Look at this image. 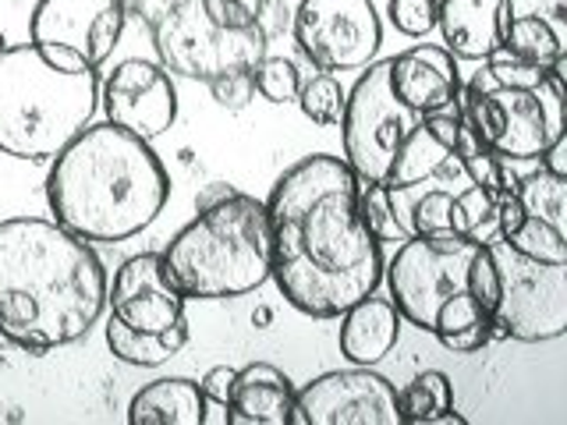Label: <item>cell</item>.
Masks as SVG:
<instances>
[{"label": "cell", "mask_w": 567, "mask_h": 425, "mask_svg": "<svg viewBox=\"0 0 567 425\" xmlns=\"http://www.w3.org/2000/svg\"><path fill=\"white\" fill-rule=\"evenodd\" d=\"M451 407H454V383L447 372H440V369L415 372V376L398 390L401 425H436Z\"/></svg>", "instance_id": "cb8c5ba5"}, {"label": "cell", "mask_w": 567, "mask_h": 425, "mask_svg": "<svg viewBox=\"0 0 567 425\" xmlns=\"http://www.w3.org/2000/svg\"><path fill=\"white\" fill-rule=\"evenodd\" d=\"M188 301L171 288L159 266V252H138L124 259L114 280H106V312L117 323L138 333H164L174 323H182Z\"/></svg>", "instance_id": "9a60e30c"}, {"label": "cell", "mask_w": 567, "mask_h": 425, "mask_svg": "<svg viewBox=\"0 0 567 425\" xmlns=\"http://www.w3.org/2000/svg\"><path fill=\"white\" fill-rule=\"evenodd\" d=\"M100 111L96 71H61L32 43L0 50V153L50 164Z\"/></svg>", "instance_id": "52a82bcc"}, {"label": "cell", "mask_w": 567, "mask_h": 425, "mask_svg": "<svg viewBox=\"0 0 567 425\" xmlns=\"http://www.w3.org/2000/svg\"><path fill=\"white\" fill-rule=\"evenodd\" d=\"M8 46V40H4V32H0V50H4Z\"/></svg>", "instance_id": "d6a6232c"}, {"label": "cell", "mask_w": 567, "mask_h": 425, "mask_svg": "<svg viewBox=\"0 0 567 425\" xmlns=\"http://www.w3.org/2000/svg\"><path fill=\"white\" fill-rule=\"evenodd\" d=\"M359 217L362 224L369 227V235L377 238L380 245L383 241H408V227L401 220V212L394 206V195L383 182H362L359 185Z\"/></svg>", "instance_id": "4316f807"}, {"label": "cell", "mask_w": 567, "mask_h": 425, "mask_svg": "<svg viewBox=\"0 0 567 425\" xmlns=\"http://www.w3.org/2000/svg\"><path fill=\"white\" fill-rule=\"evenodd\" d=\"M252 85L256 96H262L266 103L284 106L298 100L301 89V71L291 58H277V53H262V58L252 64Z\"/></svg>", "instance_id": "f1b7e54d"}, {"label": "cell", "mask_w": 567, "mask_h": 425, "mask_svg": "<svg viewBox=\"0 0 567 425\" xmlns=\"http://www.w3.org/2000/svg\"><path fill=\"white\" fill-rule=\"evenodd\" d=\"M386 22L408 40H425L436 29V0H386Z\"/></svg>", "instance_id": "f546056e"}, {"label": "cell", "mask_w": 567, "mask_h": 425, "mask_svg": "<svg viewBox=\"0 0 567 425\" xmlns=\"http://www.w3.org/2000/svg\"><path fill=\"white\" fill-rule=\"evenodd\" d=\"M344 96H348V89L341 85V79H337L333 71H319L312 79H301L295 103L316 128H337L344 114Z\"/></svg>", "instance_id": "484cf974"}, {"label": "cell", "mask_w": 567, "mask_h": 425, "mask_svg": "<svg viewBox=\"0 0 567 425\" xmlns=\"http://www.w3.org/2000/svg\"><path fill=\"white\" fill-rule=\"evenodd\" d=\"M295 383L274 362H248L238 369L235 390L224 407L227 425H291Z\"/></svg>", "instance_id": "d6986e66"}, {"label": "cell", "mask_w": 567, "mask_h": 425, "mask_svg": "<svg viewBox=\"0 0 567 425\" xmlns=\"http://www.w3.org/2000/svg\"><path fill=\"white\" fill-rule=\"evenodd\" d=\"M106 266L53 217L0 220V336L25 354L82 341L106 312Z\"/></svg>", "instance_id": "7a4b0ae2"}, {"label": "cell", "mask_w": 567, "mask_h": 425, "mask_svg": "<svg viewBox=\"0 0 567 425\" xmlns=\"http://www.w3.org/2000/svg\"><path fill=\"white\" fill-rule=\"evenodd\" d=\"M341 330H337V348L351 365H380L401 341L404 319L394 309V301L380 298L377 291L354 301L341 315Z\"/></svg>", "instance_id": "ffe728a7"}, {"label": "cell", "mask_w": 567, "mask_h": 425, "mask_svg": "<svg viewBox=\"0 0 567 425\" xmlns=\"http://www.w3.org/2000/svg\"><path fill=\"white\" fill-rule=\"evenodd\" d=\"M504 241L514 248L518 256L525 259H536V262H567V230L554 227L539 217H522V224L504 235Z\"/></svg>", "instance_id": "83f0119b"}, {"label": "cell", "mask_w": 567, "mask_h": 425, "mask_svg": "<svg viewBox=\"0 0 567 425\" xmlns=\"http://www.w3.org/2000/svg\"><path fill=\"white\" fill-rule=\"evenodd\" d=\"M511 188L518 195V203L528 217H539L546 224L567 230V177L546 170L539 164L532 174L511 177Z\"/></svg>", "instance_id": "d4e9b609"}, {"label": "cell", "mask_w": 567, "mask_h": 425, "mask_svg": "<svg viewBox=\"0 0 567 425\" xmlns=\"http://www.w3.org/2000/svg\"><path fill=\"white\" fill-rule=\"evenodd\" d=\"M440 46L457 61H486L504 46V0H436Z\"/></svg>", "instance_id": "ac0fdd59"}, {"label": "cell", "mask_w": 567, "mask_h": 425, "mask_svg": "<svg viewBox=\"0 0 567 425\" xmlns=\"http://www.w3.org/2000/svg\"><path fill=\"white\" fill-rule=\"evenodd\" d=\"M199 212L159 252L171 288L185 301H230L270 283V212L256 195L213 185Z\"/></svg>", "instance_id": "277c9868"}, {"label": "cell", "mask_w": 567, "mask_h": 425, "mask_svg": "<svg viewBox=\"0 0 567 425\" xmlns=\"http://www.w3.org/2000/svg\"><path fill=\"white\" fill-rule=\"evenodd\" d=\"M486 245L501 277V298L493 309L496 336L522 344L560 341L567 333V262L525 259L501 235Z\"/></svg>", "instance_id": "ba28073f"}, {"label": "cell", "mask_w": 567, "mask_h": 425, "mask_svg": "<svg viewBox=\"0 0 567 425\" xmlns=\"http://www.w3.org/2000/svg\"><path fill=\"white\" fill-rule=\"evenodd\" d=\"M103 336L117 362L132 365V369H159L185 351L192 330H188V319H182V323H174L164 333H138V330H128L124 323H117L114 315H106Z\"/></svg>", "instance_id": "7402d4cb"}, {"label": "cell", "mask_w": 567, "mask_h": 425, "mask_svg": "<svg viewBox=\"0 0 567 425\" xmlns=\"http://www.w3.org/2000/svg\"><path fill=\"white\" fill-rule=\"evenodd\" d=\"M386 79L394 96L415 114L447 111L461 96V68L440 43H415L386 58Z\"/></svg>", "instance_id": "2e32d148"}, {"label": "cell", "mask_w": 567, "mask_h": 425, "mask_svg": "<svg viewBox=\"0 0 567 425\" xmlns=\"http://www.w3.org/2000/svg\"><path fill=\"white\" fill-rule=\"evenodd\" d=\"M124 22V0H35L29 43L61 71H100L117 50Z\"/></svg>", "instance_id": "8fae6325"}, {"label": "cell", "mask_w": 567, "mask_h": 425, "mask_svg": "<svg viewBox=\"0 0 567 425\" xmlns=\"http://www.w3.org/2000/svg\"><path fill=\"white\" fill-rule=\"evenodd\" d=\"M359 185L344 156L309 153L262 199L274 235L270 280L309 319H337L383 283V245L359 217Z\"/></svg>", "instance_id": "6da1fadb"}, {"label": "cell", "mask_w": 567, "mask_h": 425, "mask_svg": "<svg viewBox=\"0 0 567 425\" xmlns=\"http://www.w3.org/2000/svg\"><path fill=\"white\" fill-rule=\"evenodd\" d=\"M209 401L203 394L199 380L188 376H159L135 390L128 401L132 425H206Z\"/></svg>", "instance_id": "44dd1931"}, {"label": "cell", "mask_w": 567, "mask_h": 425, "mask_svg": "<svg viewBox=\"0 0 567 425\" xmlns=\"http://www.w3.org/2000/svg\"><path fill=\"white\" fill-rule=\"evenodd\" d=\"M171 199V174L153 142L85 124L50 159L47 206L53 220L89 245H121L156 224Z\"/></svg>", "instance_id": "3957f363"}, {"label": "cell", "mask_w": 567, "mask_h": 425, "mask_svg": "<svg viewBox=\"0 0 567 425\" xmlns=\"http://www.w3.org/2000/svg\"><path fill=\"white\" fill-rule=\"evenodd\" d=\"M103 121L142 142H156L177 121V85L159 61L128 58L100 82Z\"/></svg>", "instance_id": "5bb4252c"}, {"label": "cell", "mask_w": 567, "mask_h": 425, "mask_svg": "<svg viewBox=\"0 0 567 425\" xmlns=\"http://www.w3.org/2000/svg\"><path fill=\"white\" fill-rule=\"evenodd\" d=\"M564 103V71L514 61L501 50L461 82L457 111L478 146L504 164H536L567 132Z\"/></svg>", "instance_id": "5b68a950"}, {"label": "cell", "mask_w": 567, "mask_h": 425, "mask_svg": "<svg viewBox=\"0 0 567 425\" xmlns=\"http://www.w3.org/2000/svg\"><path fill=\"white\" fill-rule=\"evenodd\" d=\"M507 58L567 68V0H504V46Z\"/></svg>", "instance_id": "e0dca14e"}, {"label": "cell", "mask_w": 567, "mask_h": 425, "mask_svg": "<svg viewBox=\"0 0 567 425\" xmlns=\"http://www.w3.org/2000/svg\"><path fill=\"white\" fill-rule=\"evenodd\" d=\"M209 93L224 111H245L248 103L256 100V85H252V68H238V71H224V75L209 79Z\"/></svg>", "instance_id": "4dcf8cb0"}, {"label": "cell", "mask_w": 567, "mask_h": 425, "mask_svg": "<svg viewBox=\"0 0 567 425\" xmlns=\"http://www.w3.org/2000/svg\"><path fill=\"white\" fill-rule=\"evenodd\" d=\"M475 238H425L412 235L383 262L386 298L394 301L404 326L433 333L454 354H475L496 341L493 315L468 291V266Z\"/></svg>", "instance_id": "8992f818"}, {"label": "cell", "mask_w": 567, "mask_h": 425, "mask_svg": "<svg viewBox=\"0 0 567 425\" xmlns=\"http://www.w3.org/2000/svg\"><path fill=\"white\" fill-rule=\"evenodd\" d=\"M199 8L213 25L230 32L259 29L266 40L291 29V11L284 0H199Z\"/></svg>", "instance_id": "603a6c76"}, {"label": "cell", "mask_w": 567, "mask_h": 425, "mask_svg": "<svg viewBox=\"0 0 567 425\" xmlns=\"http://www.w3.org/2000/svg\"><path fill=\"white\" fill-rule=\"evenodd\" d=\"M425 114L408 111L394 96L386 79V61H372L359 71V79L344 96L341 114V146L344 164L354 170L359 182H386L394 167L401 142Z\"/></svg>", "instance_id": "9c48e42d"}, {"label": "cell", "mask_w": 567, "mask_h": 425, "mask_svg": "<svg viewBox=\"0 0 567 425\" xmlns=\"http://www.w3.org/2000/svg\"><path fill=\"white\" fill-rule=\"evenodd\" d=\"M153 43L171 75L209 82L224 71L252 68L262 53H270V40L259 29L230 32L213 25L199 0H177V4L153 14Z\"/></svg>", "instance_id": "30bf717a"}, {"label": "cell", "mask_w": 567, "mask_h": 425, "mask_svg": "<svg viewBox=\"0 0 567 425\" xmlns=\"http://www.w3.org/2000/svg\"><path fill=\"white\" fill-rule=\"evenodd\" d=\"M291 425H401L398 386L377 365L323 372L295 386Z\"/></svg>", "instance_id": "4fadbf2b"}, {"label": "cell", "mask_w": 567, "mask_h": 425, "mask_svg": "<svg viewBox=\"0 0 567 425\" xmlns=\"http://www.w3.org/2000/svg\"><path fill=\"white\" fill-rule=\"evenodd\" d=\"M235 376H238V369H235V365H213V369H206V376L199 380L206 401L227 407L230 390H235Z\"/></svg>", "instance_id": "1f68e13d"}, {"label": "cell", "mask_w": 567, "mask_h": 425, "mask_svg": "<svg viewBox=\"0 0 567 425\" xmlns=\"http://www.w3.org/2000/svg\"><path fill=\"white\" fill-rule=\"evenodd\" d=\"M291 35L319 71H362L383 50V22L372 0H301Z\"/></svg>", "instance_id": "7c38bea8"}]
</instances>
